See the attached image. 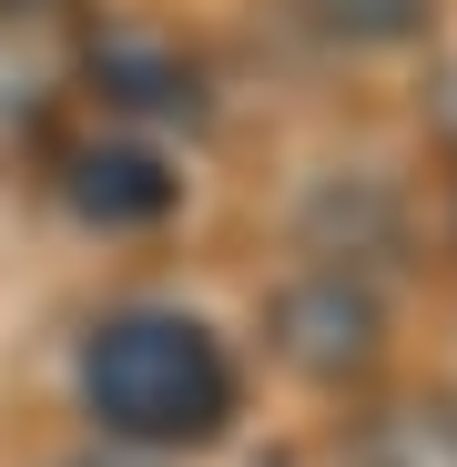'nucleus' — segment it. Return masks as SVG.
<instances>
[{"label": "nucleus", "instance_id": "39448f33", "mask_svg": "<svg viewBox=\"0 0 457 467\" xmlns=\"http://www.w3.org/2000/svg\"><path fill=\"white\" fill-rule=\"evenodd\" d=\"M346 467H457V407H376Z\"/></svg>", "mask_w": 457, "mask_h": 467}, {"label": "nucleus", "instance_id": "f03ea898", "mask_svg": "<svg viewBox=\"0 0 457 467\" xmlns=\"http://www.w3.org/2000/svg\"><path fill=\"white\" fill-rule=\"evenodd\" d=\"M376 346H387V305H376V285L356 265H316V275H295L275 295V356L295 376L346 386V376L376 366Z\"/></svg>", "mask_w": 457, "mask_h": 467}, {"label": "nucleus", "instance_id": "f257e3e1", "mask_svg": "<svg viewBox=\"0 0 457 467\" xmlns=\"http://www.w3.org/2000/svg\"><path fill=\"white\" fill-rule=\"evenodd\" d=\"M71 386H82V417L142 457H183L234 427V346L193 305H112V316H92Z\"/></svg>", "mask_w": 457, "mask_h": 467}, {"label": "nucleus", "instance_id": "7ed1b4c3", "mask_svg": "<svg viewBox=\"0 0 457 467\" xmlns=\"http://www.w3.org/2000/svg\"><path fill=\"white\" fill-rule=\"evenodd\" d=\"M61 203L102 223V234H142V223H163L183 203V173H173V152L163 142H142V132H102L82 152H61Z\"/></svg>", "mask_w": 457, "mask_h": 467}, {"label": "nucleus", "instance_id": "423d86ee", "mask_svg": "<svg viewBox=\"0 0 457 467\" xmlns=\"http://www.w3.org/2000/svg\"><path fill=\"white\" fill-rule=\"evenodd\" d=\"M61 467H152V457H142V447H112V437H102V447H82V457H61Z\"/></svg>", "mask_w": 457, "mask_h": 467}, {"label": "nucleus", "instance_id": "20e7f679", "mask_svg": "<svg viewBox=\"0 0 457 467\" xmlns=\"http://www.w3.org/2000/svg\"><path fill=\"white\" fill-rule=\"evenodd\" d=\"M285 11H295V31H305V41L376 61V51H407V41H427L437 0H285Z\"/></svg>", "mask_w": 457, "mask_h": 467}]
</instances>
